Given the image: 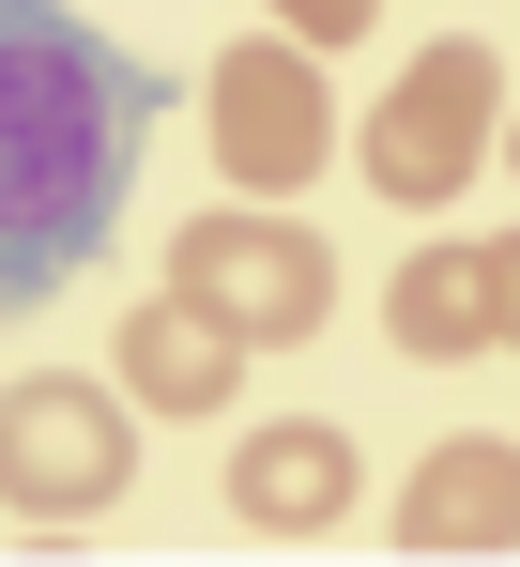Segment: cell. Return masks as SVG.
<instances>
[{
  "instance_id": "6",
  "label": "cell",
  "mask_w": 520,
  "mask_h": 567,
  "mask_svg": "<svg viewBox=\"0 0 520 567\" xmlns=\"http://www.w3.org/2000/svg\"><path fill=\"white\" fill-rule=\"evenodd\" d=\"M352 491H367V461H352V430H322V414H275V430L230 445V522L246 537H337Z\"/></svg>"
},
{
  "instance_id": "12",
  "label": "cell",
  "mask_w": 520,
  "mask_h": 567,
  "mask_svg": "<svg viewBox=\"0 0 520 567\" xmlns=\"http://www.w3.org/2000/svg\"><path fill=\"white\" fill-rule=\"evenodd\" d=\"M506 169H520V107H506Z\"/></svg>"
},
{
  "instance_id": "2",
  "label": "cell",
  "mask_w": 520,
  "mask_h": 567,
  "mask_svg": "<svg viewBox=\"0 0 520 567\" xmlns=\"http://www.w3.org/2000/svg\"><path fill=\"white\" fill-rule=\"evenodd\" d=\"M490 154H506V62H490V31H429V47L398 62L383 123L352 138V169L398 199V215H444Z\"/></svg>"
},
{
  "instance_id": "7",
  "label": "cell",
  "mask_w": 520,
  "mask_h": 567,
  "mask_svg": "<svg viewBox=\"0 0 520 567\" xmlns=\"http://www.w3.org/2000/svg\"><path fill=\"white\" fill-rule=\"evenodd\" d=\"M398 553H520V445L506 430H444L398 491Z\"/></svg>"
},
{
  "instance_id": "11",
  "label": "cell",
  "mask_w": 520,
  "mask_h": 567,
  "mask_svg": "<svg viewBox=\"0 0 520 567\" xmlns=\"http://www.w3.org/2000/svg\"><path fill=\"white\" fill-rule=\"evenodd\" d=\"M490 338H506V353H520V230H506V246H490Z\"/></svg>"
},
{
  "instance_id": "8",
  "label": "cell",
  "mask_w": 520,
  "mask_h": 567,
  "mask_svg": "<svg viewBox=\"0 0 520 567\" xmlns=\"http://www.w3.org/2000/svg\"><path fill=\"white\" fill-rule=\"evenodd\" d=\"M107 369H123V399H138V414H184V430H199V414H230V383H246V338H230L215 307L154 291V307H123V353H107Z\"/></svg>"
},
{
  "instance_id": "10",
  "label": "cell",
  "mask_w": 520,
  "mask_h": 567,
  "mask_svg": "<svg viewBox=\"0 0 520 567\" xmlns=\"http://www.w3.org/2000/svg\"><path fill=\"white\" fill-rule=\"evenodd\" d=\"M260 16H275V31H291L306 62H322V47H367V31H383V0H260Z\"/></svg>"
},
{
  "instance_id": "3",
  "label": "cell",
  "mask_w": 520,
  "mask_h": 567,
  "mask_svg": "<svg viewBox=\"0 0 520 567\" xmlns=\"http://www.w3.org/2000/svg\"><path fill=\"white\" fill-rule=\"evenodd\" d=\"M169 291L215 307L246 353H291V338L337 322V261H322V230L275 215V199H215V215H184V230H169Z\"/></svg>"
},
{
  "instance_id": "4",
  "label": "cell",
  "mask_w": 520,
  "mask_h": 567,
  "mask_svg": "<svg viewBox=\"0 0 520 567\" xmlns=\"http://www.w3.org/2000/svg\"><path fill=\"white\" fill-rule=\"evenodd\" d=\"M199 107H215V169H230L246 199H291V185H322V169H337V93H322V62H306L291 31L215 47Z\"/></svg>"
},
{
  "instance_id": "9",
  "label": "cell",
  "mask_w": 520,
  "mask_h": 567,
  "mask_svg": "<svg viewBox=\"0 0 520 567\" xmlns=\"http://www.w3.org/2000/svg\"><path fill=\"white\" fill-rule=\"evenodd\" d=\"M383 338H398V353H429V369L506 353V338H490V246H414L398 291H383Z\"/></svg>"
},
{
  "instance_id": "1",
  "label": "cell",
  "mask_w": 520,
  "mask_h": 567,
  "mask_svg": "<svg viewBox=\"0 0 520 567\" xmlns=\"http://www.w3.org/2000/svg\"><path fill=\"white\" fill-rule=\"evenodd\" d=\"M169 123V78L107 47L77 0H0V291L46 307L123 230L138 154Z\"/></svg>"
},
{
  "instance_id": "5",
  "label": "cell",
  "mask_w": 520,
  "mask_h": 567,
  "mask_svg": "<svg viewBox=\"0 0 520 567\" xmlns=\"http://www.w3.org/2000/svg\"><path fill=\"white\" fill-rule=\"evenodd\" d=\"M123 475H138L123 383L46 369V383H15V399H0V506H15V522H92Z\"/></svg>"
}]
</instances>
